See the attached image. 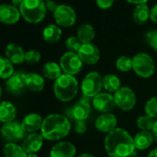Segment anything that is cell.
I'll return each mask as SVG.
<instances>
[{"label": "cell", "mask_w": 157, "mask_h": 157, "mask_svg": "<svg viewBox=\"0 0 157 157\" xmlns=\"http://www.w3.org/2000/svg\"><path fill=\"white\" fill-rule=\"evenodd\" d=\"M26 133L21 123L17 121L6 123L0 128V134L8 142L17 143L20 140H23L26 137Z\"/></svg>", "instance_id": "10"}, {"label": "cell", "mask_w": 157, "mask_h": 157, "mask_svg": "<svg viewBox=\"0 0 157 157\" xmlns=\"http://www.w3.org/2000/svg\"><path fill=\"white\" fill-rule=\"evenodd\" d=\"M14 73L13 64L6 56H0V78L8 80Z\"/></svg>", "instance_id": "30"}, {"label": "cell", "mask_w": 157, "mask_h": 157, "mask_svg": "<svg viewBox=\"0 0 157 157\" xmlns=\"http://www.w3.org/2000/svg\"><path fill=\"white\" fill-rule=\"evenodd\" d=\"M128 157H135L134 155H131V156H128Z\"/></svg>", "instance_id": "49"}, {"label": "cell", "mask_w": 157, "mask_h": 157, "mask_svg": "<svg viewBox=\"0 0 157 157\" xmlns=\"http://www.w3.org/2000/svg\"><path fill=\"white\" fill-rule=\"evenodd\" d=\"M44 2H47V1H50V0H43Z\"/></svg>", "instance_id": "48"}, {"label": "cell", "mask_w": 157, "mask_h": 157, "mask_svg": "<svg viewBox=\"0 0 157 157\" xmlns=\"http://www.w3.org/2000/svg\"><path fill=\"white\" fill-rule=\"evenodd\" d=\"M151 133H152V136H153L154 141L157 143V119H155L154 125H153L152 129H151Z\"/></svg>", "instance_id": "42"}, {"label": "cell", "mask_w": 157, "mask_h": 157, "mask_svg": "<svg viewBox=\"0 0 157 157\" xmlns=\"http://www.w3.org/2000/svg\"><path fill=\"white\" fill-rule=\"evenodd\" d=\"M116 105L124 112L131 111L137 104V96L135 92L128 86H121L114 94Z\"/></svg>", "instance_id": "7"}, {"label": "cell", "mask_w": 157, "mask_h": 157, "mask_svg": "<svg viewBox=\"0 0 157 157\" xmlns=\"http://www.w3.org/2000/svg\"><path fill=\"white\" fill-rule=\"evenodd\" d=\"M92 111L90 103L85 99H81L74 104L71 108V115L75 120H86Z\"/></svg>", "instance_id": "18"}, {"label": "cell", "mask_w": 157, "mask_h": 157, "mask_svg": "<svg viewBox=\"0 0 157 157\" xmlns=\"http://www.w3.org/2000/svg\"><path fill=\"white\" fill-rule=\"evenodd\" d=\"M154 122H155V119H153L152 117H151L147 115H142L137 118L136 124H137V127L140 130L151 131L152 127L154 125Z\"/></svg>", "instance_id": "31"}, {"label": "cell", "mask_w": 157, "mask_h": 157, "mask_svg": "<svg viewBox=\"0 0 157 157\" xmlns=\"http://www.w3.org/2000/svg\"><path fill=\"white\" fill-rule=\"evenodd\" d=\"M25 81H26L27 89H29L30 91L34 92V93L42 92L45 85L44 77L39 73H35V72L26 73Z\"/></svg>", "instance_id": "20"}, {"label": "cell", "mask_w": 157, "mask_h": 157, "mask_svg": "<svg viewBox=\"0 0 157 157\" xmlns=\"http://www.w3.org/2000/svg\"><path fill=\"white\" fill-rule=\"evenodd\" d=\"M45 7H46L47 11H50V12L54 13L56 11V10L57 9L58 5L54 1V0H50V1L45 2Z\"/></svg>", "instance_id": "39"}, {"label": "cell", "mask_w": 157, "mask_h": 157, "mask_svg": "<svg viewBox=\"0 0 157 157\" xmlns=\"http://www.w3.org/2000/svg\"><path fill=\"white\" fill-rule=\"evenodd\" d=\"M41 57H42V56H41L40 52L37 50L31 49V50L25 52V62H27L30 65L37 64L38 62H40Z\"/></svg>", "instance_id": "35"}, {"label": "cell", "mask_w": 157, "mask_h": 157, "mask_svg": "<svg viewBox=\"0 0 157 157\" xmlns=\"http://www.w3.org/2000/svg\"><path fill=\"white\" fill-rule=\"evenodd\" d=\"M77 153L76 146L67 140L56 143L50 150L49 157H75Z\"/></svg>", "instance_id": "16"}, {"label": "cell", "mask_w": 157, "mask_h": 157, "mask_svg": "<svg viewBox=\"0 0 157 157\" xmlns=\"http://www.w3.org/2000/svg\"><path fill=\"white\" fill-rule=\"evenodd\" d=\"M78 157H94L93 154H91V153H88V152H84V153H82V154H80Z\"/></svg>", "instance_id": "45"}, {"label": "cell", "mask_w": 157, "mask_h": 157, "mask_svg": "<svg viewBox=\"0 0 157 157\" xmlns=\"http://www.w3.org/2000/svg\"><path fill=\"white\" fill-rule=\"evenodd\" d=\"M28 157H38L36 153H28Z\"/></svg>", "instance_id": "46"}, {"label": "cell", "mask_w": 157, "mask_h": 157, "mask_svg": "<svg viewBox=\"0 0 157 157\" xmlns=\"http://www.w3.org/2000/svg\"><path fill=\"white\" fill-rule=\"evenodd\" d=\"M3 152L5 157H28V153L22 148L15 142H8L5 144Z\"/></svg>", "instance_id": "29"}, {"label": "cell", "mask_w": 157, "mask_h": 157, "mask_svg": "<svg viewBox=\"0 0 157 157\" xmlns=\"http://www.w3.org/2000/svg\"><path fill=\"white\" fill-rule=\"evenodd\" d=\"M121 87V81L117 75L108 73L103 77V88L105 92L114 94Z\"/></svg>", "instance_id": "25"}, {"label": "cell", "mask_w": 157, "mask_h": 157, "mask_svg": "<svg viewBox=\"0 0 157 157\" xmlns=\"http://www.w3.org/2000/svg\"><path fill=\"white\" fill-rule=\"evenodd\" d=\"M104 144L109 157H128L133 155L136 151L134 138L122 128H117L107 133Z\"/></svg>", "instance_id": "1"}, {"label": "cell", "mask_w": 157, "mask_h": 157, "mask_svg": "<svg viewBox=\"0 0 157 157\" xmlns=\"http://www.w3.org/2000/svg\"><path fill=\"white\" fill-rule=\"evenodd\" d=\"M1 95H2V89L0 87V98H1Z\"/></svg>", "instance_id": "47"}, {"label": "cell", "mask_w": 157, "mask_h": 157, "mask_svg": "<svg viewBox=\"0 0 157 157\" xmlns=\"http://www.w3.org/2000/svg\"><path fill=\"white\" fill-rule=\"evenodd\" d=\"M116 67L120 72H128L132 69V58L128 56H121L116 60Z\"/></svg>", "instance_id": "32"}, {"label": "cell", "mask_w": 157, "mask_h": 157, "mask_svg": "<svg viewBox=\"0 0 157 157\" xmlns=\"http://www.w3.org/2000/svg\"><path fill=\"white\" fill-rule=\"evenodd\" d=\"M80 84L75 76L62 74L55 81L53 85V91L56 98L63 103H67L74 99L77 95Z\"/></svg>", "instance_id": "3"}, {"label": "cell", "mask_w": 157, "mask_h": 157, "mask_svg": "<svg viewBox=\"0 0 157 157\" xmlns=\"http://www.w3.org/2000/svg\"><path fill=\"white\" fill-rule=\"evenodd\" d=\"M20 9L14 5L1 4L0 5V22L7 25L15 24L21 18Z\"/></svg>", "instance_id": "15"}, {"label": "cell", "mask_w": 157, "mask_h": 157, "mask_svg": "<svg viewBox=\"0 0 157 157\" xmlns=\"http://www.w3.org/2000/svg\"><path fill=\"white\" fill-rule=\"evenodd\" d=\"M145 115L152 117L153 119H157V96L151 97L144 105Z\"/></svg>", "instance_id": "33"}, {"label": "cell", "mask_w": 157, "mask_h": 157, "mask_svg": "<svg viewBox=\"0 0 157 157\" xmlns=\"http://www.w3.org/2000/svg\"><path fill=\"white\" fill-rule=\"evenodd\" d=\"M17 115L15 105L8 101L0 102V122L4 124L14 121Z\"/></svg>", "instance_id": "23"}, {"label": "cell", "mask_w": 157, "mask_h": 157, "mask_svg": "<svg viewBox=\"0 0 157 157\" xmlns=\"http://www.w3.org/2000/svg\"><path fill=\"white\" fill-rule=\"evenodd\" d=\"M6 57L13 64L20 65L25 61V52L21 46L16 44H10L6 48Z\"/></svg>", "instance_id": "21"}, {"label": "cell", "mask_w": 157, "mask_h": 157, "mask_svg": "<svg viewBox=\"0 0 157 157\" xmlns=\"http://www.w3.org/2000/svg\"><path fill=\"white\" fill-rule=\"evenodd\" d=\"M150 15H151V9L147 4L137 5L133 10L132 19L135 23L139 25H142L150 20Z\"/></svg>", "instance_id": "24"}, {"label": "cell", "mask_w": 157, "mask_h": 157, "mask_svg": "<svg viewBox=\"0 0 157 157\" xmlns=\"http://www.w3.org/2000/svg\"><path fill=\"white\" fill-rule=\"evenodd\" d=\"M21 17L29 23H39L46 16L45 2L43 0H24L20 6Z\"/></svg>", "instance_id": "4"}, {"label": "cell", "mask_w": 157, "mask_h": 157, "mask_svg": "<svg viewBox=\"0 0 157 157\" xmlns=\"http://www.w3.org/2000/svg\"><path fill=\"white\" fill-rule=\"evenodd\" d=\"M62 36V30L56 24H49L43 31V38L48 44L57 43Z\"/></svg>", "instance_id": "26"}, {"label": "cell", "mask_w": 157, "mask_h": 157, "mask_svg": "<svg viewBox=\"0 0 157 157\" xmlns=\"http://www.w3.org/2000/svg\"><path fill=\"white\" fill-rule=\"evenodd\" d=\"M126 1L129 4H133V5H141V4H146L149 0H126Z\"/></svg>", "instance_id": "41"}, {"label": "cell", "mask_w": 157, "mask_h": 157, "mask_svg": "<svg viewBox=\"0 0 157 157\" xmlns=\"http://www.w3.org/2000/svg\"><path fill=\"white\" fill-rule=\"evenodd\" d=\"M115 0H95L96 6L104 10H109L113 7Z\"/></svg>", "instance_id": "38"}, {"label": "cell", "mask_w": 157, "mask_h": 157, "mask_svg": "<svg viewBox=\"0 0 157 157\" xmlns=\"http://www.w3.org/2000/svg\"><path fill=\"white\" fill-rule=\"evenodd\" d=\"M23 1H24V0H11L12 4H13L15 7H19V8H20V6L23 3Z\"/></svg>", "instance_id": "44"}, {"label": "cell", "mask_w": 157, "mask_h": 157, "mask_svg": "<svg viewBox=\"0 0 157 157\" xmlns=\"http://www.w3.org/2000/svg\"><path fill=\"white\" fill-rule=\"evenodd\" d=\"M80 88L86 98H94L104 89L103 77L97 71H91L82 78Z\"/></svg>", "instance_id": "6"}, {"label": "cell", "mask_w": 157, "mask_h": 157, "mask_svg": "<svg viewBox=\"0 0 157 157\" xmlns=\"http://www.w3.org/2000/svg\"><path fill=\"white\" fill-rule=\"evenodd\" d=\"M74 130L77 134L82 135L87 131V124L85 120H75Z\"/></svg>", "instance_id": "37"}, {"label": "cell", "mask_w": 157, "mask_h": 157, "mask_svg": "<svg viewBox=\"0 0 157 157\" xmlns=\"http://www.w3.org/2000/svg\"><path fill=\"white\" fill-rule=\"evenodd\" d=\"M147 157H157V147L151 150L149 153L147 154Z\"/></svg>", "instance_id": "43"}, {"label": "cell", "mask_w": 157, "mask_h": 157, "mask_svg": "<svg viewBox=\"0 0 157 157\" xmlns=\"http://www.w3.org/2000/svg\"><path fill=\"white\" fill-rule=\"evenodd\" d=\"M44 118L36 113H31L25 116L21 121V125L24 130L28 133H34L37 130H41Z\"/></svg>", "instance_id": "19"}, {"label": "cell", "mask_w": 157, "mask_h": 157, "mask_svg": "<svg viewBox=\"0 0 157 157\" xmlns=\"http://www.w3.org/2000/svg\"><path fill=\"white\" fill-rule=\"evenodd\" d=\"M59 65L64 74L75 76L81 72L83 63L78 53L67 51L61 56Z\"/></svg>", "instance_id": "8"}, {"label": "cell", "mask_w": 157, "mask_h": 157, "mask_svg": "<svg viewBox=\"0 0 157 157\" xmlns=\"http://www.w3.org/2000/svg\"><path fill=\"white\" fill-rule=\"evenodd\" d=\"M145 41L148 45L157 53V30H151L145 33Z\"/></svg>", "instance_id": "36"}, {"label": "cell", "mask_w": 157, "mask_h": 157, "mask_svg": "<svg viewBox=\"0 0 157 157\" xmlns=\"http://www.w3.org/2000/svg\"><path fill=\"white\" fill-rule=\"evenodd\" d=\"M54 20L59 27L69 28L77 21V13L75 10L66 4L58 5L56 11L53 13Z\"/></svg>", "instance_id": "9"}, {"label": "cell", "mask_w": 157, "mask_h": 157, "mask_svg": "<svg viewBox=\"0 0 157 157\" xmlns=\"http://www.w3.org/2000/svg\"><path fill=\"white\" fill-rule=\"evenodd\" d=\"M71 127V123L66 116L51 114L44 118L41 134L44 140H59L69 134Z\"/></svg>", "instance_id": "2"}, {"label": "cell", "mask_w": 157, "mask_h": 157, "mask_svg": "<svg viewBox=\"0 0 157 157\" xmlns=\"http://www.w3.org/2000/svg\"><path fill=\"white\" fill-rule=\"evenodd\" d=\"M25 77H26V73L15 72L10 78H9L7 80L6 82L7 91L14 95H20L23 94L27 89Z\"/></svg>", "instance_id": "13"}, {"label": "cell", "mask_w": 157, "mask_h": 157, "mask_svg": "<svg viewBox=\"0 0 157 157\" xmlns=\"http://www.w3.org/2000/svg\"><path fill=\"white\" fill-rule=\"evenodd\" d=\"M94 127L98 131L107 134L117 128V118L113 113H103L95 119Z\"/></svg>", "instance_id": "14"}, {"label": "cell", "mask_w": 157, "mask_h": 157, "mask_svg": "<svg viewBox=\"0 0 157 157\" xmlns=\"http://www.w3.org/2000/svg\"><path fill=\"white\" fill-rule=\"evenodd\" d=\"M150 20H151L152 22L157 23V4H155V5L151 9Z\"/></svg>", "instance_id": "40"}, {"label": "cell", "mask_w": 157, "mask_h": 157, "mask_svg": "<svg viewBox=\"0 0 157 157\" xmlns=\"http://www.w3.org/2000/svg\"><path fill=\"white\" fill-rule=\"evenodd\" d=\"M93 105L101 114L111 113L117 107L114 94L107 92H101L94 96L93 98Z\"/></svg>", "instance_id": "11"}, {"label": "cell", "mask_w": 157, "mask_h": 157, "mask_svg": "<svg viewBox=\"0 0 157 157\" xmlns=\"http://www.w3.org/2000/svg\"><path fill=\"white\" fill-rule=\"evenodd\" d=\"M78 55L82 59L83 64L86 65H95L99 62L101 57V53L97 45L93 43L83 44L78 52Z\"/></svg>", "instance_id": "12"}, {"label": "cell", "mask_w": 157, "mask_h": 157, "mask_svg": "<svg viewBox=\"0 0 157 157\" xmlns=\"http://www.w3.org/2000/svg\"><path fill=\"white\" fill-rule=\"evenodd\" d=\"M153 141H154V139H153L151 131L140 130L134 136V144H135L136 150L145 151L151 146Z\"/></svg>", "instance_id": "22"}, {"label": "cell", "mask_w": 157, "mask_h": 157, "mask_svg": "<svg viewBox=\"0 0 157 157\" xmlns=\"http://www.w3.org/2000/svg\"><path fill=\"white\" fill-rule=\"evenodd\" d=\"M77 37L82 42V44H90L95 37V30L93 25L84 23L78 27L77 31Z\"/></svg>", "instance_id": "27"}, {"label": "cell", "mask_w": 157, "mask_h": 157, "mask_svg": "<svg viewBox=\"0 0 157 157\" xmlns=\"http://www.w3.org/2000/svg\"><path fill=\"white\" fill-rule=\"evenodd\" d=\"M132 70L141 78H149L155 72L153 58L147 53L141 52L132 57Z\"/></svg>", "instance_id": "5"}, {"label": "cell", "mask_w": 157, "mask_h": 157, "mask_svg": "<svg viewBox=\"0 0 157 157\" xmlns=\"http://www.w3.org/2000/svg\"><path fill=\"white\" fill-rule=\"evenodd\" d=\"M44 139L41 133H30L26 135L22 140L21 146L27 153H36L42 149L44 145Z\"/></svg>", "instance_id": "17"}, {"label": "cell", "mask_w": 157, "mask_h": 157, "mask_svg": "<svg viewBox=\"0 0 157 157\" xmlns=\"http://www.w3.org/2000/svg\"><path fill=\"white\" fill-rule=\"evenodd\" d=\"M42 73H43V76L48 78V80L56 81V78H58L63 74V71L59 64L50 61V62H46L42 68Z\"/></svg>", "instance_id": "28"}, {"label": "cell", "mask_w": 157, "mask_h": 157, "mask_svg": "<svg viewBox=\"0 0 157 157\" xmlns=\"http://www.w3.org/2000/svg\"><path fill=\"white\" fill-rule=\"evenodd\" d=\"M82 45V42L78 40L77 36H69L65 42V46L69 52L78 53Z\"/></svg>", "instance_id": "34"}]
</instances>
